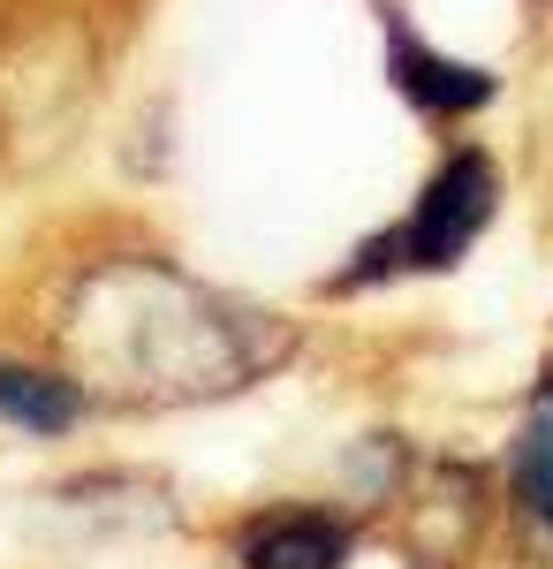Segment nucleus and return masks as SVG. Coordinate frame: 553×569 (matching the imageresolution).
Masks as SVG:
<instances>
[{"mask_svg": "<svg viewBox=\"0 0 553 569\" xmlns=\"http://www.w3.org/2000/svg\"><path fill=\"white\" fill-rule=\"evenodd\" d=\"M493 198H501V176L485 152H455L440 176L425 182V198L410 206L402 228H386L380 243H364L349 273H334V289H364V281H386V273H448L477 243V228L493 220Z\"/></svg>", "mask_w": 553, "mask_h": 569, "instance_id": "1", "label": "nucleus"}, {"mask_svg": "<svg viewBox=\"0 0 553 569\" xmlns=\"http://www.w3.org/2000/svg\"><path fill=\"white\" fill-rule=\"evenodd\" d=\"M386 77H394V91H402L418 114H440V122L493 107V91H501L493 69H470V61H448L440 46H425L402 23V8H386Z\"/></svg>", "mask_w": 553, "mask_h": 569, "instance_id": "2", "label": "nucleus"}, {"mask_svg": "<svg viewBox=\"0 0 553 569\" xmlns=\"http://www.w3.org/2000/svg\"><path fill=\"white\" fill-rule=\"evenodd\" d=\"M356 547V531L341 525L334 509H273L235 539L243 569H341Z\"/></svg>", "mask_w": 553, "mask_h": 569, "instance_id": "3", "label": "nucleus"}, {"mask_svg": "<svg viewBox=\"0 0 553 569\" xmlns=\"http://www.w3.org/2000/svg\"><path fill=\"white\" fill-rule=\"evenodd\" d=\"M0 418L23 433H69L84 418V380L46 365H0Z\"/></svg>", "mask_w": 553, "mask_h": 569, "instance_id": "4", "label": "nucleus"}, {"mask_svg": "<svg viewBox=\"0 0 553 569\" xmlns=\"http://www.w3.org/2000/svg\"><path fill=\"white\" fill-rule=\"evenodd\" d=\"M515 493H523V509L553 531V410H539V426L515 448Z\"/></svg>", "mask_w": 553, "mask_h": 569, "instance_id": "5", "label": "nucleus"}]
</instances>
